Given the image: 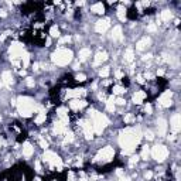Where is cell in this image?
Returning <instances> with one entry per match:
<instances>
[{
    "label": "cell",
    "instance_id": "obj_13",
    "mask_svg": "<svg viewBox=\"0 0 181 181\" xmlns=\"http://www.w3.org/2000/svg\"><path fill=\"white\" fill-rule=\"evenodd\" d=\"M150 43H152V41H150V38H149V37H143V38L136 44V50H139V51L146 50V48L150 45Z\"/></svg>",
    "mask_w": 181,
    "mask_h": 181
},
{
    "label": "cell",
    "instance_id": "obj_32",
    "mask_svg": "<svg viewBox=\"0 0 181 181\" xmlns=\"http://www.w3.org/2000/svg\"><path fill=\"white\" fill-rule=\"evenodd\" d=\"M50 34H51V37H59V30H58V27L52 26L50 29Z\"/></svg>",
    "mask_w": 181,
    "mask_h": 181
},
{
    "label": "cell",
    "instance_id": "obj_43",
    "mask_svg": "<svg viewBox=\"0 0 181 181\" xmlns=\"http://www.w3.org/2000/svg\"><path fill=\"white\" fill-rule=\"evenodd\" d=\"M26 82H27V85H29V87H34V81H33V78H27Z\"/></svg>",
    "mask_w": 181,
    "mask_h": 181
},
{
    "label": "cell",
    "instance_id": "obj_53",
    "mask_svg": "<svg viewBox=\"0 0 181 181\" xmlns=\"http://www.w3.org/2000/svg\"><path fill=\"white\" fill-rule=\"evenodd\" d=\"M150 58H152V54H147V55H145V57H143V59H150Z\"/></svg>",
    "mask_w": 181,
    "mask_h": 181
},
{
    "label": "cell",
    "instance_id": "obj_52",
    "mask_svg": "<svg viewBox=\"0 0 181 181\" xmlns=\"http://www.w3.org/2000/svg\"><path fill=\"white\" fill-rule=\"evenodd\" d=\"M120 181H132L129 177H120Z\"/></svg>",
    "mask_w": 181,
    "mask_h": 181
},
{
    "label": "cell",
    "instance_id": "obj_34",
    "mask_svg": "<svg viewBox=\"0 0 181 181\" xmlns=\"http://www.w3.org/2000/svg\"><path fill=\"white\" fill-rule=\"evenodd\" d=\"M133 122H134V116L132 113H127L124 116V123H133Z\"/></svg>",
    "mask_w": 181,
    "mask_h": 181
},
{
    "label": "cell",
    "instance_id": "obj_36",
    "mask_svg": "<svg viewBox=\"0 0 181 181\" xmlns=\"http://www.w3.org/2000/svg\"><path fill=\"white\" fill-rule=\"evenodd\" d=\"M74 142V133H67L65 139H64V143H71Z\"/></svg>",
    "mask_w": 181,
    "mask_h": 181
},
{
    "label": "cell",
    "instance_id": "obj_51",
    "mask_svg": "<svg viewBox=\"0 0 181 181\" xmlns=\"http://www.w3.org/2000/svg\"><path fill=\"white\" fill-rule=\"evenodd\" d=\"M0 16H1V17H6V16H7V13H6L4 10H0Z\"/></svg>",
    "mask_w": 181,
    "mask_h": 181
},
{
    "label": "cell",
    "instance_id": "obj_54",
    "mask_svg": "<svg viewBox=\"0 0 181 181\" xmlns=\"http://www.w3.org/2000/svg\"><path fill=\"white\" fill-rule=\"evenodd\" d=\"M157 74H159V75H164V71H163V69H159V71H157Z\"/></svg>",
    "mask_w": 181,
    "mask_h": 181
},
{
    "label": "cell",
    "instance_id": "obj_10",
    "mask_svg": "<svg viewBox=\"0 0 181 181\" xmlns=\"http://www.w3.org/2000/svg\"><path fill=\"white\" fill-rule=\"evenodd\" d=\"M171 98H173V94H171L170 91H166L164 94L160 96V99H159L160 105L164 106V108H168V106L171 105Z\"/></svg>",
    "mask_w": 181,
    "mask_h": 181
},
{
    "label": "cell",
    "instance_id": "obj_11",
    "mask_svg": "<svg viewBox=\"0 0 181 181\" xmlns=\"http://www.w3.org/2000/svg\"><path fill=\"white\" fill-rule=\"evenodd\" d=\"M180 127H181V117L178 113H175V115L171 117V129H173L174 133H178V132H180Z\"/></svg>",
    "mask_w": 181,
    "mask_h": 181
},
{
    "label": "cell",
    "instance_id": "obj_35",
    "mask_svg": "<svg viewBox=\"0 0 181 181\" xmlns=\"http://www.w3.org/2000/svg\"><path fill=\"white\" fill-rule=\"evenodd\" d=\"M109 72H110L109 67H105V68H102L101 71H99V75H101V77H108Z\"/></svg>",
    "mask_w": 181,
    "mask_h": 181
},
{
    "label": "cell",
    "instance_id": "obj_2",
    "mask_svg": "<svg viewBox=\"0 0 181 181\" xmlns=\"http://www.w3.org/2000/svg\"><path fill=\"white\" fill-rule=\"evenodd\" d=\"M17 108H19V112L21 116H30L36 109H38L40 106H37L36 102L30 98H26V96H21L17 99Z\"/></svg>",
    "mask_w": 181,
    "mask_h": 181
},
{
    "label": "cell",
    "instance_id": "obj_8",
    "mask_svg": "<svg viewBox=\"0 0 181 181\" xmlns=\"http://www.w3.org/2000/svg\"><path fill=\"white\" fill-rule=\"evenodd\" d=\"M81 127H82V130H84V134H85V137L87 139H92L94 137V126L91 124V122H88V120H81Z\"/></svg>",
    "mask_w": 181,
    "mask_h": 181
},
{
    "label": "cell",
    "instance_id": "obj_42",
    "mask_svg": "<svg viewBox=\"0 0 181 181\" xmlns=\"http://www.w3.org/2000/svg\"><path fill=\"white\" fill-rule=\"evenodd\" d=\"M145 110H146V113H152V112H153V108H152V105H146Z\"/></svg>",
    "mask_w": 181,
    "mask_h": 181
},
{
    "label": "cell",
    "instance_id": "obj_30",
    "mask_svg": "<svg viewBox=\"0 0 181 181\" xmlns=\"http://www.w3.org/2000/svg\"><path fill=\"white\" fill-rule=\"evenodd\" d=\"M21 61H23V65L24 67H29L30 64V55L27 52H23L21 54Z\"/></svg>",
    "mask_w": 181,
    "mask_h": 181
},
{
    "label": "cell",
    "instance_id": "obj_19",
    "mask_svg": "<svg viewBox=\"0 0 181 181\" xmlns=\"http://www.w3.org/2000/svg\"><path fill=\"white\" fill-rule=\"evenodd\" d=\"M145 99H146V92H143V91H137L133 95V102L134 103H142Z\"/></svg>",
    "mask_w": 181,
    "mask_h": 181
},
{
    "label": "cell",
    "instance_id": "obj_50",
    "mask_svg": "<svg viewBox=\"0 0 181 181\" xmlns=\"http://www.w3.org/2000/svg\"><path fill=\"white\" fill-rule=\"evenodd\" d=\"M145 78H147V79H152L153 75H152L150 72H146V74H145Z\"/></svg>",
    "mask_w": 181,
    "mask_h": 181
},
{
    "label": "cell",
    "instance_id": "obj_5",
    "mask_svg": "<svg viewBox=\"0 0 181 181\" xmlns=\"http://www.w3.org/2000/svg\"><path fill=\"white\" fill-rule=\"evenodd\" d=\"M113 156H115V152H113L112 147H103V149L99 150V153L96 154L95 160L99 161V163H108V161H110V160L113 159Z\"/></svg>",
    "mask_w": 181,
    "mask_h": 181
},
{
    "label": "cell",
    "instance_id": "obj_25",
    "mask_svg": "<svg viewBox=\"0 0 181 181\" xmlns=\"http://www.w3.org/2000/svg\"><path fill=\"white\" fill-rule=\"evenodd\" d=\"M133 57H134L133 50H132V48H127L126 52H124V55H123V61L124 62H132V61H133Z\"/></svg>",
    "mask_w": 181,
    "mask_h": 181
},
{
    "label": "cell",
    "instance_id": "obj_39",
    "mask_svg": "<svg viewBox=\"0 0 181 181\" xmlns=\"http://www.w3.org/2000/svg\"><path fill=\"white\" fill-rule=\"evenodd\" d=\"M69 41H71V37L65 36V37H62V38L59 40V44H67V43H69Z\"/></svg>",
    "mask_w": 181,
    "mask_h": 181
},
{
    "label": "cell",
    "instance_id": "obj_15",
    "mask_svg": "<svg viewBox=\"0 0 181 181\" xmlns=\"http://www.w3.org/2000/svg\"><path fill=\"white\" fill-rule=\"evenodd\" d=\"M69 106H71L74 110H79V109H82L84 106H87V102L79 101V99H72V101L69 102Z\"/></svg>",
    "mask_w": 181,
    "mask_h": 181
},
{
    "label": "cell",
    "instance_id": "obj_23",
    "mask_svg": "<svg viewBox=\"0 0 181 181\" xmlns=\"http://www.w3.org/2000/svg\"><path fill=\"white\" fill-rule=\"evenodd\" d=\"M38 110H40V112H38V116L36 117V123L37 124H41L44 120H45V112H44L43 106H40V108H38Z\"/></svg>",
    "mask_w": 181,
    "mask_h": 181
},
{
    "label": "cell",
    "instance_id": "obj_12",
    "mask_svg": "<svg viewBox=\"0 0 181 181\" xmlns=\"http://www.w3.org/2000/svg\"><path fill=\"white\" fill-rule=\"evenodd\" d=\"M109 26H110L109 20H99V21L96 23V26H95V30L98 33H105L109 29Z\"/></svg>",
    "mask_w": 181,
    "mask_h": 181
},
{
    "label": "cell",
    "instance_id": "obj_33",
    "mask_svg": "<svg viewBox=\"0 0 181 181\" xmlns=\"http://www.w3.org/2000/svg\"><path fill=\"white\" fill-rule=\"evenodd\" d=\"M149 156H150V150H149V147H147V146H145V147H143V152H142V159L147 160Z\"/></svg>",
    "mask_w": 181,
    "mask_h": 181
},
{
    "label": "cell",
    "instance_id": "obj_21",
    "mask_svg": "<svg viewBox=\"0 0 181 181\" xmlns=\"http://www.w3.org/2000/svg\"><path fill=\"white\" fill-rule=\"evenodd\" d=\"M112 38L113 40H122L123 36H122V27L120 26H116L113 31H112Z\"/></svg>",
    "mask_w": 181,
    "mask_h": 181
},
{
    "label": "cell",
    "instance_id": "obj_29",
    "mask_svg": "<svg viewBox=\"0 0 181 181\" xmlns=\"http://www.w3.org/2000/svg\"><path fill=\"white\" fill-rule=\"evenodd\" d=\"M117 17H119V20H122V21H123L124 19H126V9L122 7V6L117 9Z\"/></svg>",
    "mask_w": 181,
    "mask_h": 181
},
{
    "label": "cell",
    "instance_id": "obj_4",
    "mask_svg": "<svg viewBox=\"0 0 181 181\" xmlns=\"http://www.w3.org/2000/svg\"><path fill=\"white\" fill-rule=\"evenodd\" d=\"M72 59V51L68 48H58L52 54V62H55L57 65H67L68 62H71Z\"/></svg>",
    "mask_w": 181,
    "mask_h": 181
},
{
    "label": "cell",
    "instance_id": "obj_31",
    "mask_svg": "<svg viewBox=\"0 0 181 181\" xmlns=\"http://www.w3.org/2000/svg\"><path fill=\"white\" fill-rule=\"evenodd\" d=\"M112 91H113V94H116V95H122V94H124V88H123V87H120V85H115V87L112 88Z\"/></svg>",
    "mask_w": 181,
    "mask_h": 181
},
{
    "label": "cell",
    "instance_id": "obj_18",
    "mask_svg": "<svg viewBox=\"0 0 181 181\" xmlns=\"http://www.w3.org/2000/svg\"><path fill=\"white\" fill-rule=\"evenodd\" d=\"M33 153H34V147L30 145V143H24V146H23V154L26 157H31Z\"/></svg>",
    "mask_w": 181,
    "mask_h": 181
},
{
    "label": "cell",
    "instance_id": "obj_28",
    "mask_svg": "<svg viewBox=\"0 0 181 181\" xmlns=\"http://www.w3.org/2000/svg\"><path fill=\"white\" fill-rule=\"evenodd\" d=\"M106 109L109 112H113L115 110V98H109L106 101Z\"/></svg>",
    "mask_w": 181,
    "mask_h": 181
},
{
    "label": "cell",
    "instance_id": "obj_47",
    "mask_svg": "<svg viewBox=\"0 0 181 181\" xmlns=\"http://www.w3.org/2000/svg\"><path fill=\"white\" fill-rule=\"evenodd\" d=\"M122 77H123V72H122V71H116V78H117V79H120Z\"/></svg>",
    "mask_w": 181,
    "mask_h": 181
},
{
    "label": "cell",
    "instance_id": "obj_41",
    "mask_svg": "<svg viewBox=\"0 0 181 181\" xmlns=\"http://www.w3.org/2000/svg\"><path fill=\"white\" fill-rule=\"evenodd\" d=\"M38 143H40V146H41L43 149H47V147H48V143H47L44 139H40V140H38Z\"/></svg>",
    "mask_w": 181,
    "mask_h": 181
},
{
    "label": "cell",
    "instance_id": "obj_7",
    "mask_svg": "<svg viewBox=\"0 0 181 181\" xmlns=\"http://www.w3.org/2000/svg\"><path fill=\"white\" fill-rule=\"evenodd\" d=\"M44 160H45L47 163H50L51 167H57L58 170H61V168H62V160L59 159L54 152L47 150V152L44 153Z\"/></svg>",
    "mask_w": 181,
    "mask_h": 181
},
{
    "label": "cell",
    "instance_id": "obj_56",
    "mask_svg": "<svg viewBox=\"0 0 181 181\" xmlns=\"http://www.w3.org/2000/svg\"><path fill=\"white\" fill-rule=\"evenodd\" d=\"M81 181H88V180L85 178V177H82V178H81Z\"/></svg>",
    "mask_w": 181,
    "mask_h": 181
},
{
    "label": "cell",
    "instance_id": "obj_27",
    "mask_svg": "<svg viewBox=\"0 0 181 181\" xmlns=\"http://www.w3.org/2000/svg\"><path fill=\"white\" fill-rule=\"evenodd\" d=\"M160 17H161V20H163V21H170V19L173 17V14H171V11H170V10H163Z\"/></svg>",
    "mask_w": 181,
    "mask_h": 181
},
{
    "label": "cell",
    "instance_id": "obj_55",
    "mask_svg": "<svg viewBox=\"0 0 181 181\" xmlns=\"http://www.w3.org/2000/svg\"><path fill=\"white\" fill-rule=\"evenodd\" d=\"M33 69H38V64H34V65H33Z\"/></svg>",
    "mask_w": 181,
    "mask_h": 181
},
{
    "label": "cell",
    "instance_id": "obj_37",
    "mask_svg": "<svg viewBox=\"0 0 181 181\" xmlns=\"http://www.w3.org/2000/svg\"><path fill=\"white\" fill-rule=\"evenodd\" d=\"M137 161H139V156H132V159L129 160V166L133 167L134 164H137Z\"/></svg>",
    "mask_w": 181,
    "mask_h": 181
},
{
    "label": "cell",
    "instance_id": "obj_20",
    "mask_svg": "<svg viewBox=\"0 0 181 181\" xmlns=\"http://www.w3.org/2000/svg\"><path fill=\"white\" fill-rule=\"evenodd\" d=\"M1 82L4 84V85H10L11 82H13V77H11V72L10 71H4L3 75H1Z\"/></svg>",
    "mask_w": 181,
    "mask_h": 181
},
{
    "label": "cell",
    "instance_id": "obj_24",
    "mask_svg": "<svg viewBox=\"0 0 181 181\" xmlns=\"http://www.w3.org/2000/svg\"><path fill=\"white\" fill-rule=\"evenodd\" d=\"M91 57V50L89 48H82L79 51V61H87Z\"/></svg>",
    "mask_w": 181,
    "mask_h": 181
},
{
    "label": "cell",
    "instance_id": "obj_22",
    "mask_svg": "<svg viewBox=\"0 0 181 181\" xmlns=\"http://www.w3.org/2000/svg\"><path fill=\"white\" fill-rule=\"evenodd\" d=\"M57 113H58V116H59V119H61V120H64V122H67V123H68V116H67V113H68V109H67V108H58L57 109Z\"/></svg>",
    "mask_w": 181,
    "mask_h": 181
},
{
    "label": "cell",
    "instance_id": "obj_16",
    "mask_svg": "<svg viewBox=\"0 0 181 181\" xmlns=\"http://www.w3.org/2000/svg\"><path fill=\"white\" fill-rule=\"evenodd\" d=\"M67 122H64V120H58L57 123H55V126H54V132L57 133V134H61V133H64L67 129Z\"/></svg>",
    "mask_w": 181,
    "mask_h": 181
},
{
    "label": "cell",
    "instance_id": "obj_9",
    "mask_svg": "<svg viewBox=\"0 0 181 181\" xmlns=\"http://www.w3.org/2000/svg\"><path fill=\"white\" fill-rule=\"evenodd\" d=\"M21 54H23V44H20V43L11 44V47H10V55L13 58V61H14L16 58L21 57Z\"/></svg>",
    "mask_w": 181,
    "mask_h": 181
},
{
    "label": "cell",
    "instance_id": "obj_6",
    "mask_svg": "<svg viewBox=\"0 0 181 181\" xmlns=\"http://www.w3.org/2000/svg\"><path fill=\"white\" fill-rule=\"evenodd\" d=\"M150 154H152V157L154 160H157V161H164V160L167 159V156H168V150H167V147H164V146L157 145L152 149Z\"/></svg>",
    "mask_w": 181,
    "mask_h": 181
},
{
    "label": "cell",
    "instance_id": "obj_44",
    "mask_svg": "<svg viewBox=\"0 0 181 181\" xmlns=\"http://www.w3.org/2000/svg\"><path fill=\"white\" fill-rule=\"evenodd\" d=\"M116 103H117V105H124V99L123 98H117V99H116Z\"/></svg>",
    "mask_w": 181,
    "mask_h": 181
},
{
    "label": "cell",
    "instance_id": "obj_46",
    "mask_svg": "<svg viewBox=\"0 0 181 181\" xmlns=\"http://www.w3.org/2000/svg\"><path fill=\"white\" fill-rule=\"evenodd\" d=\"M136 79H137L139 84H143V82H145V79H143V77H142V75H137V77H136Z\"/></svg>",
    "mask_w": 181,
    "mask_h": 181
},
{
    "label": "cell",
    "instance_id": "obj_14",
    "mask_svg": "<svg viewBox=\"0 0 181 181\" xmlns=\"http://www.w3.org/2000/svg\"><path fill=\"white\" fill-rule=\"evenodd\" d=\"M157 130H159V136H164L167 132V122L164 119H159L157 120Z\"/></svg>",
    "mask_w": 181,
    "mask_h": 181
},
{
    "label": "cell",
    "instance_id": "obj_17",
    "mask_svg": "<svg viewBox=\"0 0 181 181\" xmlns=\"http://www.w3.org/2000/svg\"><path fill=\"white\" fill-rule=\"evenodd\" d=\"M106 58H108V54H106V52H103V51H102V52H98V54L95 55L94 64H95V65H101V64L105 61V59H106Z\"/></svg>",
    "mask_w": 181,
    "mask_h": 181
},
{
    "label": "cell",
    "instance_id": "obj_45",
    "mask_svg": "<svg viewBox=\"0 0 181 181\" xmlns=\"http://www.w3.org/2000/svg\"><path fill=\"white\" fill-rule=\"evenodd\" d=\"M147 30H149V31H156V30H157V27H156L154 24H150V26L147 27Z\"/></svg>",
    "mask_w": 181,
    "mask_h": 181
},
{
    "label": "cell",
    "instance_id": "obj_40",
    "mask_svg": "<svg viewBox=\"0 0 181 181\" xmlns=\"http://www.w3.org/2000/svg\"><path fill=\"white\" fill-rule=\"evenodd\" d=\"M145 136H146V139H147V140H153V139H154V136H153V132H150V130L146 132Z\"/></svg>",
    "mask_w": 181,
    "mask_h": 181
},
{
    "label": "cell",
    "instance_id": "obj_3",
    "mask_svg": "<svg viewBox=\"0 0 181 181\" xmlns=\"http://www.w3.org/2000/svg\"><path fill=\"white\" fill-rule=\"evenodd\" d=\"M89 115L92 117V126H94V132L96 134H101L103 129L106 127L109 124V120L108 117L103 115V113H99V112H96V110H89Z\"/></svg>",
    "mask_w": 181,
    "mask_h": 181
},
{
    "label": "cell",
    "instance_id": "obj_48",
    "mask_svg": "<svg viewBox=\"0 0 181 181\" xmlns=\"http://www.w3.org/2000/svg\"><path fill=\"white\" fill-rule=\"evenodd\" d=\"M152 175H153V174L150 173V171H147V173L145 174V177H146V178H147V180H150V178H152Z\"/></svg>",
    "mask_w": 181,
    "mask_h": 181
},
{
    "label": "cell",
    "instance_id": "obj_38",
    "mask_svg": "<svg viewBox=\"0 0 181 181\" xmlns=\"http://www.w3.org/2000/svg\"><path fill=\"white\" fill-rule=\"evenodd\" d=\"M75 79L78 81V82H84V81L87 79V77H85V75H84V74H78V75H77V77H75Z\"/></svg>",
    "mask_w": 181,
    "mask_h": 181
},
{
    "label": "cell",
    "instance_id": "obj_26",
    "mask_svg": "<svg viewBox=\"0 0 181 181\" xmlns=\"http://www.w3.org/2000/svg\"><path fill=\"white\" fill-rule=\"evenodd\" d=\"M92 11L96 13V14H102L105 11V6L102 3H95L94 6H92Z\"/></svg>",
    "mask_w": 181,
    "mask_h": 181
},
{
    "label": "cell",
    "instance_id": "obj_1",
    "mask_svg": "<svg viewBox=\"0 0 181 181\" xmlns=\"http://www.w3.org/2000/svg\"><path fill=\"white\" fill-rule=\"evenodd\" d=\"M139 142H140L139 129H126L124 132H122L119 137V143L123 147V154H132L134 147L139 145Z\"/></svg>",
    "mask_w": 181,
    "mask_h": 181
},
{
    "label": "cell",
    "instance_id": "obj_49",
    "mask_svg": "<svg viewBox=\"0 0 181 181\" xmlns=\"http://www.w3.org/2000/svg\"><path fill=\"white\" fill-rule=\"evenodd\" d=\"M36 168H37V171H38V173H41V166H40V163H38V161L36 163Z\"/></svg>",
    "mask_w": 181,
    "mask_h": 181
}]
</instances>
